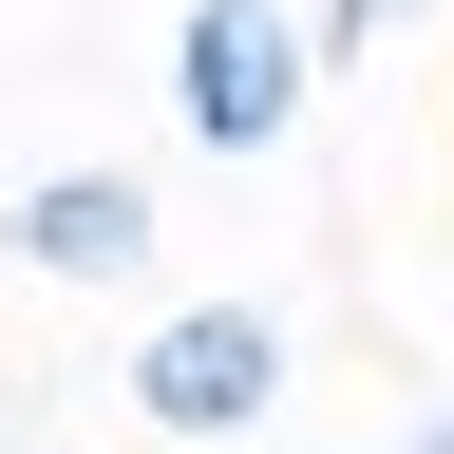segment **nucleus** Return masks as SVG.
<instances>
[{
    "label": "nucleus",
    "mask_w": 454,
    "mask_h": 454,
    "mask_svg": "<svg viewBox=\"0 0 454 454\" xmlns=\"http://www.w3.org/2000/svg\"><path fill=\"white\" fill-rule=\"evenodd\" d=\"M303 95H322L303 0H170V133H190L208 170H265L284 133H303Z\"/></svg>",
    "instance_id": "obj_1"
},
{
    "label": "nucleus",
    "mask_w": 454,
    "mask_h": 454,
    "mask_svg": "<svg viewBox=\"0 0 454 454\" xmlns=\"http://www.w3.org/2000/svg\"><path fill=\"white\" fill-rule=\"evenodd\" d=\"M133 417L170 454H227V435H265L284 417V303H170L133 340Z\"/></svg>",
    "instance_id": "obj_2"
},
{
    "label": "nucleus",
    "mask_w": 454,
    "mask_h": 454,
    "mask_svg": "<svg viewBox=\"0 0 454 454\" xmlns=\"http://www.w3.org/2000/svg\"><path fill=\"white\" fill-rule=\"evenodd\" d=\"M0 247H20V284H152L170 208H152V170L76 152V170H20V208H0Z\"/></svg>",
    "instance_id": "obj_3"
},
{
    "label": "nucleus",
    "mask_w": 454,
    "mask_h": 454,
    "mask_svg": "<svg viewBox=\"0 0 454 454\" xmlns=\"http://www.w3.org/2000/svg\"><path fill=\"white\" fill-rule=\"evenodd\" d=\"M397 20H417V0H303V38H322V76H340V57H379Z\"/></svg>",
    "instance_id": "obj_4"
},
{
    "label": "nucleus",
    "mask_w": 454,
    "mask_h": 454,
    "mask_svg": "<svg viewBox=\"0 0 454 454\" xmlns=\"http://www.w3.org/2000/svg\"><path fill=\"white\" fill-rule=\"evenodd\" d=\"M397 454H454V397H417V435H397Z\"/></svg>",
    "instance_id": "obj_5"
}]
</instances>
